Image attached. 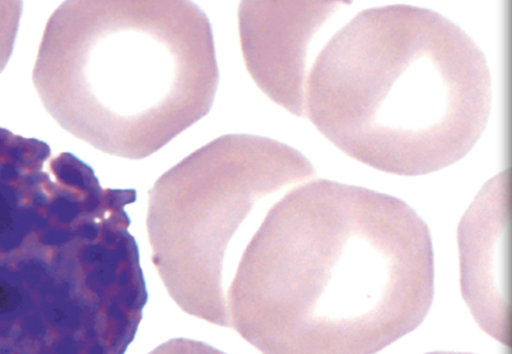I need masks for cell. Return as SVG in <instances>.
Here are the masks:
<instances>
[{
  "mask_svg": "<svg viewBox=\"0 0 512 354\" xmlns=\"http://www.w3.org/2000/svg\"><path fill=\"white\" fill-rule=\"evenodd\" d=\"M426 223L404 201L318 179L267 211L227 292L229 327L263 354H376L430 310Z\"/></svg>",
  "mask_w": 512,
  "mask_h": 354,
  "instance_id": "obj_1",
  "label": "cell"
},
{
  "mask_svg": "<svg viewBox=\"0 0 512 354\" xmlns=\"http://www.w3.org/2000/svg\"><path fill=\"white\" fill-rule=\"evenodd\" d=\"M491 97L486 58L468 34L433 10L393 4L331 37L306 75L304 114L350 157L416 176L473 148Z\"/></svg>",
  "mask_w": 512,
  "mask_h": 354,
  "instance_id": "obj_2",
  "label": "cell"
},
{
  "mask_svg": "<svg viewBox=\"0 0 512 354\" xmlns=\"http://www.w3.org/2000/svg\"><path fill=\"white\" fill-rule=\"evenodd\" d=\"M218 81L210 21L190 1H66L47 22L33 69L63 129L129 159L203 118Z\"/></svg>",
  "mask_w": 512,
  "mask_h": 354,
  "instance_id": "obj_3",
  "label": "cell"
},
{
  "mask_svg": "<svg viewBox=\"0 0 512 354\" xmlns=\"http://www.w3.org/2000/svg\"><path fill=\"white\" fill-rule=\"evenodd\" d=\"M315 175L296 149L227 134L195 150L149 191L152 261L186 313L229 327L226 266L236 233L266 197Z\"/></svg>",
  "mask_w": 512,
  "mask_h": 354,
  "instance_id": "obj_4",
  "label": "cell"
},
{
  "mask_svg": "<svg viewBox=\"0 0 512 354\" xmlns=\"http://www.w3.org/2000/svg\"><path fill=\"white\" fill-rule=\"evenodd\" d=\"M340 5L335 1H244L239 5L247 69L271 100L294 115H304L311 40Z\"/></svg>",
  "mask_w": 512,
  "mask_h": 354,
  "instance_id": "obj_5",
  "label": "cell"
},
{
  "mask_svg": "<svg viewBox=\"0 0 512 354\" xmlns=\"http://www.w3.org/2000/svg\"><path fill=\"white\" fill-rule=\"evenodd\" d=\"M463 298L479 326L510 345L509 172L481 189L458 227Z\"/></svg>",
  "mask_w": 512,
  "mask_h": 354,
  "instance_id": "obj_6",
  "label": "cell"
},
{
  "mask_svg": "<svg viewBox=\"0 0 512 354\" xmlns=\"http://www.w3.org/2000/svg\"><path fill=\"white\" fill-rule=\"evenodd\" d=\"M22 6L21 1H0V73L13 51Z\"/></svg>",
  "mask_w": 512,
  "mask_h": 354,
  "instance_id": "obj_7",
  "label": "cell"
},
{
  "mask_svg": "<svg viewBox=\"0 0 512 354\" xmlns=\"http://www.w3.org/2000/svg\"><path fill=\"white\" fill-rule=\"evenodd\" d=\"M428 354H470V353H459V352L437 351V352H432V353H428Z\"/></svg>",
  "mask_w": 512,
  "mask_h": 354,
  "instance_id": "obj_8",
  "label": "cell"
}]
</instances>
